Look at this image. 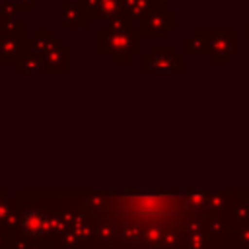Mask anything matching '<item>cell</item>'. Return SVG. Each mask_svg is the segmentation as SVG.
<instances>
[{
    "instance_id": "obj_6",
    "label": "cell",
    "mask_w": 249,
    "mask_h": 249,
    "mask_svg": "<svg viewBox=\"0 0 249 249\" xmlns=\"http://www.w3.org/2000/svg\"><path fill=\"white\" fill-rule=\"evenodd\" d=\"M245 33H247V37H249V21L245 23Z\"/></svg>"
},
{
    "instance_id": "obj_1",
    "label": "cell",
    "mask_w": 249,
    "mask_h": 249,
    "mask_svg": "<svg viewBox=\"0 0 249 249\" xmlns=\"http://www.w3.org/2000/svg\"><path fill=\"white\" fill-rule=\"evenodd\" d=\"M237 53V31L235 29H208V54L216 64L228 62Z\"/></svg>"
},
{
    "instance_id": "obj_4",
    "label": "cell",
    "mask_w": 249,
    "mask_h": 249,
    "mask_svg": "<svg viewBox=\"0 0 249 249\" xmlns=\"http://www.w3.org/2000/svg\"><path fill=\"white\" fill-rule=\"evenodd\" d=\"M47 228V216L37 208H27L21 216V231L27 237H39Z\"/></svg>"
},
{
    "instance_id": "obj_3",
    "label": "cell",
    "mask_w": 249,
    "mask_h": 249,
    "mask_svg": "<svg viewBox=\"0 0 249 249\" xmlns=\"http://www.w3.org/2000/svg\"><path fill=\"white\" fill-rule=\"evenodd\" d=\"M173 25H175V14L163 10V6L156 8L144 18V33L148 35H163Z\"/></svg>"
},
{
    "instance_id": "obj_5",
    "label": "cell",
    "mask_w": 249,
    "mask_h": 249,
    "mask_svg": "<svg viewBox=\"0 0 249 249\" xmlns=\"http://www.w3.org/2000/svg\"><path fill=\"white\" fill-rule=\"evenodd\" d=\"M185 51L191 53H208V29H196L193 37L185 41Z\"/></svg>"
},
{
    "instance_id": "obj_2",
    "label": "cell",
    "mask_w": 249,
    "mask_h": 249,
    "mask_svg": "<svg viewBox=\"0 0 249 249\" xmlns=\"http://www.w3.org/2000/svg\"><path fill=\"white\" fill-rule=\"evenodd\" d=\"M146 72H181L183 58L175 53L173 47H158L152 49L150 54L144 58Z\"/></svg>"
},
{
    "instance_id": "obj_7",
    "label": "cell",
    "mask_w": 249,
    "mask_h": 249,
    "mask_svg": "<svg viewBox=\"0 0 249 249\" xmlns=\"http://www.w3.org/2000/svg\"><path fill=\"white\" fill-rule=\"evenodd\" d=\"M161 2H163V0H161Z\"/></svg>"
}]
</instances>
